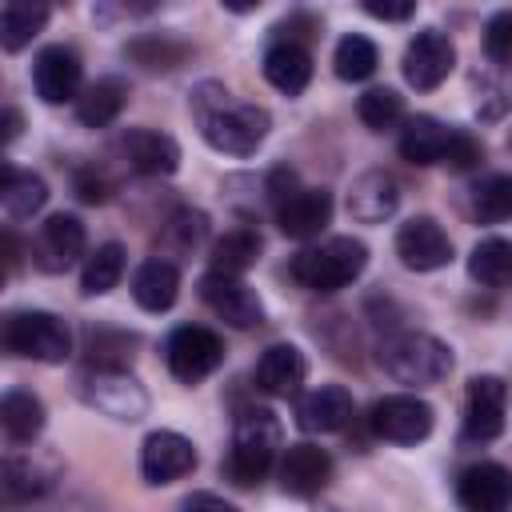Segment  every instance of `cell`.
<instances>
[{"instance_id":"1","label":"cell","mask_w":512,"mask_h":512,"mask_svg":"<svg viewBox=\"0 0 512 512\" xmlns=\"http://www.w3.org/2000/svg\"><path fill=\"white\" fill-rule=\"evenodd\" d=\"M192 116L200 124V136L216 152H228V156H252L268 140V128H272L260 104L236 100L224 84H212V80L192 92Z\"/></svg>"},{"instance_id":"2","label":"cell","mask_w":512,"mask_h":512,"mask_svg":"<svg viewBox=\"0 0 512 512\" xmlns=\"http://www.w3.org/2000/svg\"><path fill=\"white\" fill-rule=\"evenodd\" d=\"M280 456V420L268 408H244L232 428V448L224 460V476L236 488H256Z\"/></svg>"},{"instance_id":"3","label":"cell","mask_w":512,"mask_h":512,"mask_svg":"<svg viewBox=\"0 0 512 512\" xmlns=\"http://www.w3.org/2000/svg\"><path fill=\"white\" fill-rule=\"evenodd\" d=\"M368 268V248L356 236H328L292 260V280L308 292H340Z\"/></svg>"},{"instance_id":"4","label":"cell","mask_w":512,"mask_h":512,"mask_svg":"<svg viewBox=\"0 0 512 512\" xmlns=\"http://www.w3.org/2000/svg\"><path fill=\"white\" fill-rule=\"evenodd\" d=\"M380 364L396 384H440L452 372V348L428 332H396L380 344Z\"/></svg>"},{"instance_id":"5","label":"cell","mask_w":512,"mask_h":512,"mask_svg":"<svg viewBox=\"0 0 512 512\" xmlns=\"http://www.w3.org/2000/svg\"><path fill=\"white\" fill-rule=\"evenodd\" d=\"M4 348L24 360L64 364L72 352V332L52 312H12L4 320Z\"/></svg>"},{"instance_id":"6","label":"cell","mask_w":512,"mask_h":512,"mask_svg":"<svg viewBox=\"0 0 512 512\" xmlns=\"http://www.w3.org/2000/svg\"><path fill=\"white\" fill-rule=\"evenodd\" d=\"M80 396L84 404H92L96 412L112 416V420H140L148 412V392L120 368H88L80 376Z\"/></svg>"},{"instance_id":"7","label":"cell","mask_w":512,"mask_h":512,"mask_svg":"<svg viewBox=\"0 0 512 512\" xmlns=\"http://www.w3.org/2000/svg\"><path fill=\"white\" fill-rule=\"evenodd\" d=\"M164 360H168V372L180 380V384H200L204 376H212L220 364H224V344L212 328H200V324H184L168 336L164 344Z\"/></svg>"},{"instance_id":"8","label":"cell","mask_w":512,"mask_h":512,"mask_svg":"<svg viewBox=\"0 0 512 512\" xmlns=\"http://www.w3.org/2000/svg\"><path fill=\"white\" fill-rule=\"evenodd\" d=\"M372 432L380 440H392V444H420L432 424H436V412L428 400L412 396V392H396V396H384L372 404V416H368Z\"/></svg>"},{"instance_id":"9","label":"cell","mask_w":512,"mask_h":512,"mask_svg":"<svg viewBox=\"0 0 512 512\" xmlns=\"http://www.w3.org/2000/svg\"><path fill=\"white\" fill-rule=\"evenodd\" d=\"M452 64H456V48H452V40H448L444 32H436V28L416 32V36L408 40V48H404V80H408L416 92L440 88V84L448 80Z\"/></svg>"},{"instance_id":"10","label":"cell","mask_w":512,"mask_h":512,"mask_svg":"<svg viewBox=\"0 0 512 512\" xmlns=\"http://www.w3.org/2000/svg\"><path fill=\"white\" fill-rule=\"evenodd\" d=\"M396 256L412 272H436L452 260V240L432 216H412L396 232Z\"/></svg>"},{"instance_id":"11","label":"cell","mask_w":512,"mask_h":512,"mask_svg":"<svg viewBox=\"0 0 512 512\" xmlns=\"http://www.w3.org/2000/svg\"><path fill=\"white\" fill-rule=\"evenodd\" d=\"M200 300L232 328H256L264 320V304L260 296L240 280V276H224V272H208L200 280Z\"/></svg>"},{"instance_id":"12","label":"cell","mask_w":512,"mask_h":512,"mask_svg":"<svg viewBox=\"0 0 512 512\" xmlns=\"http://www.w3.org/2000/svg\"><path fill=\"white\" fill-rule=\"evenodd\" d=\"M504 400H508V388L500 376H476L468 384V400H464V440L468 444H488L504 432Z\"/></svg>"},{"instance_id":"13","label":"cell","mask_w":512,"mask_h":512,"mask_svg":"<svg viewBox=\"0 0 512 512\" xmlns=\"http://www.w3.org/2000/svg\"><path fill=\"white\" fill-rule=\"evenodd\" d=\"M456 500L464 512H508L512 508V472L504 464L480 460L460 472Z\"/></svg>"},{"instance_id":"14","label":"cell","mask_w":512,"mask_h":512,"mask_svg":"<svg viewBox=\"0 0 512 512\" xmlns=\"http://www.w3.org/2000/svg\"><path fill=\"white\" fill-rule=\"evenodd\" d=\"M80 80H84V68H80V56L64 44H52L36 56L32 64V84H36V96L44 104H68V100H80Z\"/></svg>"},{"instance_id":"15","label":"cell","mask_w":512,"mask_h":512,"mask_svg":"<svg viewBox=\"0 0 512 512\" xmlns=\"http://www.w3.org/2000/svg\"><path fill=\"white\" fill-rule=\"evenodd\" d=\"M76 256H84V224L76 216H48L32 240V260L40 272H68L76 264Z\"/></svg>"},{"instance_id":"16","label":"cell","mask_w":512,"mask_h":512,"mask_svg":"<svg viewBox=\"0 0 512 512\" xmlns=\"http://www.w3.org/2000/svg\"><path fill=\"white\" fill-rule=\"evenodd\" d=\"M196 468V448L180 432H152L140 448V472L148 484H172Z\"/></svg>"},{"instance_id":"17","label":"cell","mask_w":512,"mask_h":512,"mask_svg":"<svg viewBox=\"0 0 512 512\" xmlns=\"http://www.w3.org/2000/svg\"><path fill=\"white\" fill-rule=\"evenodd\" d=\"M332 192L324 188H300L284 204H276V224L292 240H312L332 224Z\"/></svg>"},{"instance_id":"18","label":"cell","mask_w":512,"mask_h":512,"mask_svg":"<svg viewBox=\"0 0 512 512\" xmlns=\"http://www.w3.org/2000/svg\"><path fill=\"white\" fill-rule=\"evenodd\" d=\"M352 416H356L352 392L340 388V384L312 388V392H304L300 404H296V424H300L304 432H316V436H324V432H340Z\"/></svg>"},{"instance_id":"19","label":"cell","mask_w":512,"mask_h":512,"mask_svg":"<svg viewBox=\"0 0 512 512\" xmlns=\"http://www.w3.org/2000/svg\"><path fill=\"white\" fill-rule=\"evenodd\" d=\"M332 480V456L316 444H288L280 456V488L288 496H316Z\"/></svg>"},{"instance_id":"20","label":"cell","mask_w":512,"mask_h":512,"mask_svg":"<svg viewBox=\"0 0 512 512\" xmlns=\"http://www.w3.org/2000/svg\"><path fill=\"white\" fill-rule=\"evenodd\" d=\"M124 160L140 172V176H172L180 168V144L168 132L156 128H128L124 140Z\"/></svg>"},{"instance_id":"21","label":"cell","mask_w":512,"mask_h":512,"mask_svg":"<svg viewBox=\"0 0 512 512\" xmlns=\"http://www.w3.org/2000/svg\"><path fill=\"white\" fill-rule=\"evenodd\" d=\"M396 204H400V184H396L392 172H380V168L360 172L348 188V216L360 220V224L388 220L396 212Z\"/></svg>"},{"instance_id":"22","label":"cell","mask_w":512,"mask_h":512,"mask_svg":"<svg viewBox=\"0 0 512 512\" xmlns=\"http://www.w3.org/2000/svg\"><path fill=\"white\" fill-rule=\"evenodd\" d=\"M304 376H308V360H304V352L296 344H272L256 360V388L276 396V400L296 396Z\"/></svg>"},{"instance_id":"23","label":"cell","mask_w":512,"mask_h":512,"mask_svg":"<svg viewBox=\"0 0 512 512\" xmlns=\"http://www.w3.org/2000/svg\"><path fill=\"white\" fill-rule=\"evenodd\" d=\"M264 80L284 92V96H300L312 80V56L304 44L296 40H276L268 52H264Z\"/></svg>"},{"instance_id":"24","label":"cell","mask_w":512,"mask_h":512,"mask_svg":"<svg viewBox=\"0 0 512 512\" xmlns=\"http://www.w3.org/2000/svg\"><path fill=\"white\" fill-rule=\"evenodd\" d=\"M132 296H136V304L148 308V312L172 308L176 296H180V272H176V264H172V260H160V256L144 260V264L136 268V276H132Z\"/></svg>"},{"instance_id":"25","label":"cell","mask_w":512,"mask_h":512,"mask_svg":"<svg viewBox=\"0 0 512 512\" xmlns=\"http://www.w3.org/2000/svg\"><path fill=\"white\" fill-rule=\"evenodd\" d=\"M48 204V184L32 172H16L12 164L0 168V208L8 220H32Z\"/></svg>"},{"instance_id":"26","label":"cell","mask_w":512,"mask_h":512,"mask_svg":"<svg viewBox=\"0 0 512 512\" xmlns=\"http://www.w3.org/2000/svg\"><path fill=\"white\" fill-rule=\"evenodd\" d=\"M56 480V460H32V456H8L4 460V472H0V488H4V500L8 504H20V500H32L40 492H48Z\"/></svg>"},{"instance_id":"27","label":"cell","mask_w":512,"mask_h":512,"mask_svg":"<svg viewBox=\"0 0 512 512\" xmlns=\"http://www.w3.org/2000/svg\"><path fill=\"white\" fill-rule=\"evenodd\" d=\"M452 128H444L436 116H412L400 132V156L408 164H440L448 152Z\"/></svg>"},{"instance_id":"28","label":"cell","mask_w":512,"mask_h":512,"mask_svg":"<svg viewBox=\"0 0 512 512\" xmlns=\"http://www.w3.org/2000/svg\"><path fill=\"white\" fill-rule=\"evenodd\" d=\"M124 100H128V84H124L120 76H100V80H92V84L80 92L76 116H80V124H88V128H104V124H112V120L120 116Z\"/></svg>"},{"instance_id":"29","label":"cell","mask_w":512,"mask_h":512,"mask_svg":"<svg viewBox=\"0 0 512 512\" xmlns=\"http://www.w3.org/2000/svg\"><path fill=\"white\" fill-rule=\"evenodd\" d=\"M260 232L256 228H248V224H236V228H228L216 244H212V272H224V276H244L256 260H260Z\"/></svg>"},{"instance_id":"30","label":"cell","mask_w":512,"mask_h":512,"mask_svg":"<svg viewBox=\"0 0 512 512\" xmlns=\"http://www.w3.org/2000/svg\"><path fill=\"white\" fill-rule=\"evenodd\" d=\"M0 424H4V436L12 444H32L44 432V404H40V396H32L24 388L4 392V400H0Z\"/></svg>"},{"instance_id":"31","label":"cell","mask_w":512,"mask_h":512,"mask_svg":"<svg viewBox=\"0 0 512 512\" xmlns=\"http://www.w3.org/2000/svg\"><path fill=\"white\" fill-rule=\"evenodd\" d=\"M204 236H208V216H204L200 208H180V212H172V216L164 220V228H160V240H156L160 260H168V256H192V252L204 244Z\"/></svg>"},{"instance_id":"32","label":"cell","mask_w":512,"mask_h":512,"mask_svg":"<svg viewBox=\"0 0 512 512\" xmlns=\"http://www.w3.org/2000/svg\"><path fill=\"white\" fill-rule=\"evenodd\" d=\"M468 276L484 288H512V240L488 236L468 256Z\"/></svg>"},{"instance_id":"33","label":"cell","mask_w":512,"mask_h":512,"mask_svg":"<svg viewBox=\"0 0 512 512\" xmlns=\"http://www.w3.org/2000/svg\"><path fill=\"white\" fill-rule=\"evenodd\" d=\"M44 24H48V4L8 0L0 8V44H4V52H20L24 44H32V36L44 32Z\"/></svg>"},{"instance_id":"34","label":"cell","mask_w":512,"mask_h":512,"mask_svg":"<svg viewBox=\"0 0 512 512\" xmlns=\"http://www.w3.org/2000/svg\"><path fill=\"white\" fill-rule=\"evenodd\" d=\"M88 368H120L128 372L132 356H136V336L132 332H116V328H92L88 344H84Z\"/></svg>"},{"instance_id":"35","label":"cell","mask_w":512,"mask_h":512,"mask_svg":"<svg viewBox=\"0 0 512 512\" xmlns=\"http://www.w3.org/2000/svg\"><path fill=\"white\" fill-rule=\"evenodd\" d=\"M120 276H124V248L116 240H108L84 260L80 288H84V296H104V292H112L120 284Z\"/></svg>"},{"instance_id":"36","label":"cell","mask_w":512,"mask_h":512,"mask_svg":"<svg viewBox=\"0 0 512 512\" xmlns=\"http://www.w3.org/2000/svg\"><path fill=\"white\" fill-rule=\"evenodd\" d=\"M332 64H336V76H340V80H352V84H356V80H368V76L376 72L380 52H376V44H372L368 36L348 32V36L336 44Z\"/></svg>"},{"instance_id":"37","label":"cell","mask_w":512,"mask_h":512,"mask_svg":"<svg viewBox=\"0 0 512 512\" xmlns=\"http://www.w3.org/2000/svg\"><path fill=\"white\" fill-rule=\"evenodd\" d=\"M472 212L484 224L512 220V172H500V176L480 180L476 192H472Z\"/></svg>"},{"instance_id":"38","label":"cell","mask_w":512,"mask_h":512,"mask_svg":"<svg viewBox=\"0 0 512 512\" xmlns=\"http://www.w3.org/2000/svg\"><path fill=\"white\" fill-rule=\"evenodd\" d=\"M356 116L372 128V132H388L404 120V100L392 92V88H368L360 100H356Z\"/></svg>"},{"instance_id":"39","label":"cell","mask_w":512,"mask_h":512,"mask_svg":"<svg viewBox=\"0 0 512 512\" xmlns=\"http://www.w3.org/2000/svg\"><path fill=\"white\" fill-rule=\"evenodd\" d=\"M128 56L136 60V64H144V68H176L184 56H188V48L184 44H176V40H168V36H144V40H132L128 44Z\"/></svg>"},{"instance_id":"40","label":"cell","mask_w":512,"mask_h":512,"mask_svg":"<svg viewBox=\"0 0 512 512\" xmlns=\"http://www.w3.org/2000/svg\"><path fill=\"white\" fill-rule=\"evenodd\" d=\"M484 52L492 64H512V8L496 12L484 28Z\"/></svg>"},{"instance_id":"41","label":"cell","mask_w":512,"mask_h":512,"mask_svg":"<svg viewBox=\"0 0 512 512\" xmlns=\"http://www.w3.org/2000/svg\"><path fill=\"white\" fill-rule=\"evenodd\" d=\"M480 160H484V144H480L472 132L452 128V136H448V152H444V164H452L456 172H468V168H476Z\"/></svg>"},{"instance_id":"42","label":"cell","mask_w":512,"mask_h":512,"mask_svg":"<svg viewBox=\"0 0 512 512\" xmlns=\"http://www.w3.org/2000/svg\"><path fill=\"white\" fill-rule=\"evenodd\" d=\"M364 12L376 16V20H408L416 12V4L412 0H400V4H392V0H368Z\"/></svg>"},{"instance_id":"43","label":"cell","mask_w":512,"mask_h":512,"mask_svg":"<svg viewBox=\"0 0 512 512\" xmlns=\"http://www.w3.org/2000/svg\"><path fill=\"white\" fill-rule=\"evenodd\" d=\"M76 196H80L84 204H100V200L108 196V184H104L96 172H76Z\"/></svg>"},{"instance_id":"44","label":"cell","mask_w":512,"mask_h":512,"mask_svg":"<svg viewBox=\"0 0 512 512\" xmlns=\"http://www.w3.org/2000/svg\"><path fill=\"white\" fill-rule=\"evenodd\" d=\"M184 512H240V508H232L228 500H220L212 492H196V496L184 500Z\"/></svg>"},{"instance_id":"45","label":"cell","mask_w":512,"mask_h":512,"mask_svg":"<svg viewBox=\"0 0 512 512\" xmlns=\"http://www.w3.org/2000/svg\"><path fill=\"white\" fill-rule=\"evenodd\" d=\"M20 124H24V120H20V112L8 104V108H4V116H0V140H4V144H12V140L20 136Z\"/></svg>"}]
</instances>
